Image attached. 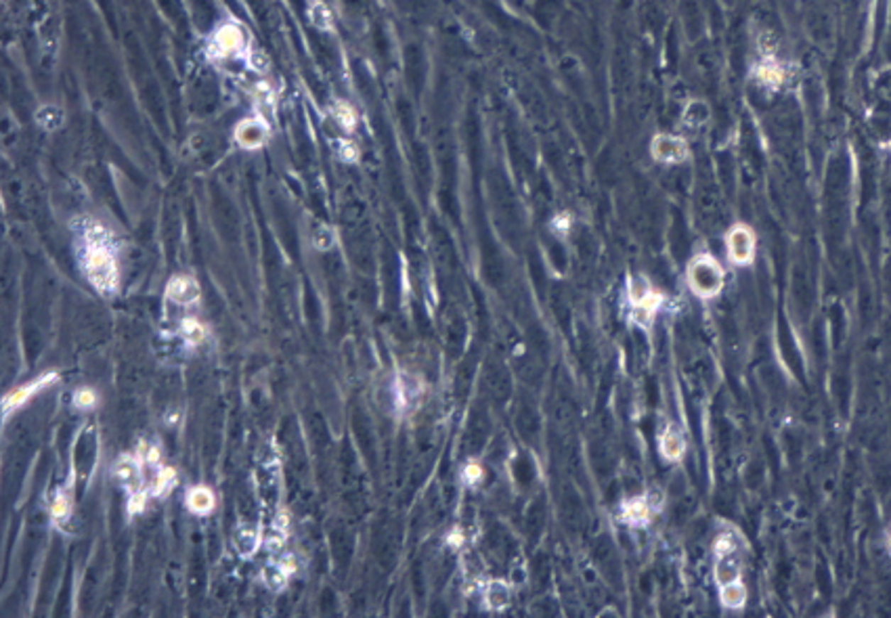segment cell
Masks as SVG:
<instances>
[{"label": "cell", "instance_id": "obj_1", "mask_svg": "<svg viewBox=\"0 0 891 618\" xmlns=\"http://www.w3.org/2000/svg\"><path fill=\"white\" fill-rule=\"evenodd\" d=\"M82 266L89 281L101 294H114L118 287V263L107 243L103 226L92 224L84 231Z\"/></svg>", "mask_w": 891, "mask_h": 618}, {"label": "cell", "instance_id": "obj_2", "mask_svg": "<svg viewBox=\"0 0 891 618\" xmlns=\"http://www.w3.org/2000/svg\"><path fill=\"white\" fill-rule=\"evenodd\" d=\"M688 277H690L692 289L696 294H701V296H713V294H717L719 287H721V283H723L721 268L717 266V263H713L711 258H707V256L696 258L692 263Z\"/></svg>", "mask_w": 891, "mask_h": 618}, {"label": "cell", "instance_id": "obj_3", "mask_svg": "<svg viewBox=\"0 0 891 618\" xmlns=\"http://www.w3.org/2000/svg\"><path fill=\"white\" fill-rule=\"evenodd\" d=\"M244 48V32L237 23H224L221 26L212 38H210V55L217 59H226L235 53H239Z\"/></svg>", "mask_w": 891, "mask_h": 618}, {"label": "cell", "instance_id": "obj_4", "mask_svg": "<svg viewBox=\"0 0 891 618\" xmlns=\"http://www.w3.org/2000/svg\"><path fill=\"white\" fill-rule=\"evenodd\" d=\"M650 151H652L655 160H659L663 164H677V162L688 158L686 140L679 138V136H673V134H657L652 138Z\"/></svg>", "mask_w": 891, "mask_h": 618}, {"label": "cell", "instance_id": "obj_5", "mask_svg": "<svg viewBox=\"0 0 891 618\" xmlns=\"http://www.w3.org/2000/svg\"><path fill=\"white\" fill-rule=\"evenodd\" d=\"M755 250V237L747 226H736L728 235V252L730 258L738 265H747L753 258Z\"/></svg>", "mask_w": 891, "mask_h": 618}, {"label": "cell", "instance_id": "obj_6", "mask_svg": "<svg viewBox=\"0 0 891 618\" xmlns=\"http://www.w3.org/2000/svg\"><path fill=\"white\" fill-rule=\"evenodd\" d=\"M53 382H57V375H55V373H45V375H43V377H38L36 382H30V384L21 386L19 390H15L13 394H9V397L4 398V402H2V415H4V417H9V415H11L17 407L26 404V402H28V398L32 397V394L40 392L43 388L50 386Z\"/></svg>", "mask_w": 891, "mask_h": 618}, {"label": "cell", "instance_id": "obj_7", "mask_svg": "<svg viewBox=\"0 0 891 618\" xmlns=\"http://www.w3.org/2000/svg\"><path fill=\"white\" fill-rule=\"evenodd\" d=\"M235 138L241 147L246 149H256L267 140V126L261 120L254 118H246L237 124L235 128Z\"/></svg>", "mask_w": 891, "mask_h": 618}, {"label": "cell", "instance_id": "obj_8", "mask_svg": "<svg viewBox=\"0 0 891 618\" xmlns=\"http://www.w3.org/2000/svg\"><path fill=\"white\" fill-rule=\"evenodd\" d=\"M166 296L177 304H195L199 300V287L189 277H175L168 283Z\"/></svg>", "mask_w": 891, "mask_h": 618}, {"label": "cell", "instance_id": "obj_9", "mask_svg": "<svg viewBox=\"0 0 891 618\" xmlns=\"http://www.w3.org/2000/svg\"><path fill=\"white\" fill-rule=\"evenodd\" d=\"M755 76L763 87L776 89L785 82V70L774 59H763L755 67Z\"/></svg>", "mask_w": 891, "mask_h": 618}, {"label": "cell", "instance_id": "obj_10", "mask_svg": "<svg viewBox=\"0 0 891 618\" xmlns=\"http://www.w3.org/2000/svg\"><path fill=\"white\" fill-rule=\"evenodd\" d=\"M187 505H189V509L191 512H195V514H208V512H212V507H214V495H212V490L210 488H206V486H195V488H191L189 490V495H187Z\"/></svg>", "mask_w": 891, "mask_h": 618}, {"label": "cell", "instance_id": "obj_11", "mask_svg": "<svg viewBox=\"0 0 891 618\" xmlns=\"http://www.w3.org/2000/svg\"><path fill=\"white\" fill-rule=\"evenodd\" d=\"M116 476L129 490H133V492L138 490V463H136V459L129 457V455L122 457L116 463Z\"/></svg>", "mask_w": 891, "mask_h": 618}, {"label": "cell", "instance_id": "obj_12", "mask_svg": "<svg viewBox=\"0 0 891 618\" xmlns=\"http://www.w3.org/2000/svg\"><path fill=\"white\" fill-rule=\"evenodd\" d=\"M36 122L40 124V128H45L46 133H53L63 124V111L57 105L46 103L36 111Z\"/></svg>", "mask_w": 891, "mask_h": 618}, {"label": "cell", "instance_id": "obj_13", "mask_svg": "<svg viewBox=\"0 0 891 618\" xmlns=\"http://www.w3.org/2000/svg\"><path fill=\"white\" fill-rule=\"evenodd\" d=\"M732 553H734V551H732ZM732 553H723V556H719L717 570H715V576H717L719 585H728V583L738 580V564H736V560H734V556H732Z\"/></svg>", "mask_w": 891, "mask_h": 618}, {"label": "cell", "instance_id": "obj_14", "mask_svg": "<svg viewBox=\"0 0 891 618\" xmlns=\"http://www.w3.org/2000/svg\"><path fill=\"white\" fill-rule=\"evenodd\" d=\"M309 17H311V21L315 28H319V30H332L334 19H332V11L327 9V4H325V2H321V0H311V2H309Z\"/></svg>", "mask_w": 891, "mask_h": 618}, {"label": "cell", "instance_id": "obj_15", "mask_svg": "<svg viewBox=\"0 0 891 618\" xmlns=\"http://www.w3.org/2000/svg\"><path fill=\"white\" fill-rule=\"evenodd\" d=\"M180 336H182L189 344H199V342H204V340H206V329H204V325H202L197 319L187 316V319H182V323H180Z\"/></svg>", "mask_w": 891, "mask_h": 618}, {"label": "cell", "instance_id": "obj_16", "mask_svg": "<svg viewBox=\"0 0 891 618\" xmlns=\"http://www.w3.org/2000/svg\"><path fill=\"white\" fill-rule=\"evenodd\" d=\"M745 597H747L745 587H743L738 580L728 583V585H723V587H721V602H723L728 608H738V606H743V604H745Z\"/></svg>", "mask_w": 891, "mask_h": 618}, {"label": "cell", "instance_id": "obj_17", "mask_svg": "<svg viewBox=\"0 0 891 618\" xmlns=\"http://www.w3.org/2000/svg\"><path fill=\"white\" fill-rule=\"evenodd\" d=\"M485 600H487V604H489L491 608H495V610L497 608H505L508 602H510V589L503 583H491L489 587H487Z\"/></svg>", "mask_w": 891, "mask_h": 618}, {"label": "cell", "instance_id": "obj_18", "mask_svg": "<svg viewBox=\"0 0 891 618\" xmlns=\"http://www.w3.org/2000/svg\"><path fill=\"white\" fill-rule=\"evenodd\" d=\"M256 547H258V534H256L254 530H250V529L237 530V534H235V549H237L241 556H250V553H254V551H256Z\"/></svg>", "mask_w": 891, "mask_h": 618}, {"label": "cell", "instance_id": "obj_19", "mask_svg": "<svg viewBox=\"0 0 891 618\" xmlns=\"http://www.w3.org/2000/svg\"><path fill=\"white\" fill-rule=\"evenodd\" d=\"M334 118H336V122L344 128V131H355L356 126V111L349 105V103H344V101H340V103H336L334 105Z\"/></svg>", "mask_w": 891, "mask_h": 618}, {"label": "cell", "instance_id": "obj_20", "mask_svg": "<svg viewBox=\"0 0 891 618\" xmlns=\"http://www.w3.org/2000/svg\"><path fill=\"white\" fill-rule=\"evenodd\" d=\"M661 451L669 459H677L684 453V438L675 430H669L667 434L661 438Z\"/></svg>", "mask_w": 891, "mask_h": 618}, {"label": "cell", "instance_id": "obj_21", "mask_svg": "<svg viewBox=\"0 0 891 618\" xmlns=\"http://www.w3.org/2000/svg\"><path fill=\"white\" fill-rule=\"evenodd\" d=\"M629 296H631L633 304H642V302H646L648 298H652L655 294H652V289H650L648 281H646V279H642V277H638V279H633V281H631V285H629Z\"/></svg>", "mask_w": 891, "mask_h": 618}, {"label": "cell", "instance_id": "obj_22", "mask_svg": "<svg viewBox=\"0 0 891 618\" xmlns=\"http://www.w3.org/2000/svg\"><path fill=\"white\" fill-rule=\"evenodd\" d=\"M288 573L290 570H283V568H279V566H267L265 568V583H267L270 589H275V591H281L285 585H288Z\"/></svg>", "mask_w": 891, "mask_h": 618}, {"label": "cell", "instance_id": "obj_23", "mask_svg": "<svg viewBox=\"0 0 891 618\" xmlns=\"http://www.w3.org/2000/svg\"><path fill=\"white\" fill-rule=\"evenodd\" d=\"M175 480H177V474H175V470L173 468H162L160 472H158V476H155V486H153V495H164L166 490H170L173 485H175Z\"/></svg>", "mask_w": 891, "mask_h": 618}, {"label": "cell", "instance_id": "obj_24", "mask_svg": "<svg viewBox=\"0 0 891 618\" xmlns=\"http://www.w3.org/2000/svg\"><path fill=\"white\" fill-rule=\"evenodd\" d=\"M648 514H650V507H648V503H646V501H631V503H627V505H625V518H627V520H631V522L646 520V518H648Z\"/></svg>", "mask_w": 891, "mask_h": 618}, {"label": "cell", "instance_id": "obj_25", "mask_svg": "<svg viewBox=\"0 0 891 618\" xmlns=\"http://www.w3.org/2000/svg\"><path fill=\"white\" fill-rule=\"evenodd\" d=\"M334 241H336V237H334V231L329 226H321L312 235V243H315L317 250H329L334 245Z\"/></svg>", "mask_w": 891, "mask_h": 618}, {"label": "cell", "instance_id": "obj_26", "mask_svg": "<svg viewBox=\"0 0 891 618\" xmlns=\"http://www.w3.org/2000/svg\"><path fill=\"white\" fill-rule=\"evenodd\" d=\"M74 402H76V407H80V409H92V407L97 404V397H94V392H92V390H89V388H82V390H78V392H76Z\"/></svg>", "mask_w": 891, "mask_h": 618}, {"label": "cell", "instance_id": "obj_27", "mask_svg": "<svg viewBox=\"0 0 891 618\" xmlns=\"http://www.w3.org/2000/svg\"><path fill=\"white\" fill-rule=\"evenodd\" d=\"M338 155L344 162H355L356 158H359L355 143H351V140H338Z\"/></svg>", "mask_w": 891, "mask_h": 618}, {"label": "cell", "instance_id": "obj_28", "mask_svg": "<svg viewBox=\"0 0 891 618\" xmlns=\"http://www.w3.org/2000/svg\"><path fill=\"white\" fill-rule=\"evenodd\" d=\"M53 516L61 522V520H65L67 516H70V503H67V499L63 497V495H59L57 499H55V503H53Z\"/></svg>", "mask_w": 891, "mask_h": 618}, {"label": "cell", "instance_id": "obj_29", "mask_svg": "<svg viewBox=\"0 0 891 618\" xmlns=\"http://www.w3.org/2000/svg\"><path fill=\"white\" fill-rule=\"evenodd\" d=\"M143 507H145V492H143V490H134L133 497H131V503H129V512H131V516L138 514V512H143Z\"/></svg>", "mask_w": 891, "mask_h": 618}, {"label": "cell", "instance_id": "obj_30", "mask_svg": "<svg viewBox=\"0 0 891 618\" xmlns=\"http://www.w3.org/2000/svg\"><path fill=\"white\" fill-rule=\"evenodd\" d=\"M464 474H466V480H468V482H474V480H479V478H481V468H479V465H468Z\"/></svg>", "mask_w": 891, "mask_h": 618}]
</instances>
